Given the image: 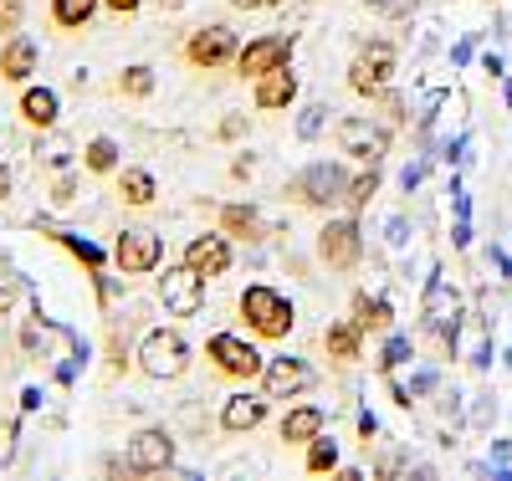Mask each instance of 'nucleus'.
<instances>
[{
    "mask_svg": "<svg viewBox=\"0 0 512 481\" xmlns=\"http://www.w3.org/2000/svg\"><path fill=\"white\" fill-rule=\"evenodd\" d=\"M390 72H395V47H390V41H374V47H364L354 57L349 87H354V93H364V98H374V93L390 87Z\"/></svg>",
    "mask_w": 512,
    "mask_h": 481,
    "instance_id": "obj_3",
    "label": "nucleus"
},
{
    "mask_svg": "<svg viewBox=\"0 0 512 481\" xmlns=\"http://www.w3.org/2000/svg\"><path fill=\"white\" fill-rule=\"evenodd\" d=\"M456 323H461V318H456V292L436 277V282H431V292H425V328H436V333L451 343Z\"/></svg>",
    "mask_w": 512,
    "mask_h": 481,
    "instance_id": "obj_14",
    "label": "nucleus"
},
{
    "mask_svg": "<svg viewBox=\"0 0 512 481\" xmlns=\"http://www.w3.org/2000/svg\"><path fill=\"white\" fill-rule=\"evenodd\" d=\"M241 318L262 338H287L292 333V302L272 287H246L241 292Z\"/></svg>",
    "mask_w": 512,
    "mask_h": 481,
    "instance_id": "obj_1",
    "label": "nucleus"
},
{
    "mask_svg": "<svg viewBox=\"0 0 512 481\" xmlns=\"http://www.w3.org/2000/svg\"><path fill=\"white\" fill-rule=\"evenodd\" d=\"M21 21V0H0V31H16Z\"/></svg>",
    "mask_w": 512,
    "mask_h": 481,
    "instance_id": "obj_33",
    "label": "nucleus"
},
{
    "mask_svg": "<svg viewBox=\"0 0 512 481\" xmlns=\"http://www.w3.org/2000/svg\"><path fill=\"white\" fill-rule=\"evenodd\" d=\"M287 52H292V36H256V41H246V47L236 52V72L241 77H262V72L282 67Z\"/></svg>",
    "mask_w": 512,
    "mask_h": 481,
    "instance_id": "obj_8",
    "label": "nucleus"
},
{
    "mask_svg": "<svg viewBox=\"0 0 512 481\" xmlns=\"http://www.w3.org/2000/svg\"><path fill=\"white\" fill-rule=\"evenodd\" d=\"M267 420V400H226V410H221V425L226 430H251V425H262Z\"/></svg>",
    "mask_w": 512,
    "mask_h": 481,
    "instance_id": "obj_19",
    "label": "nucleus"
},
{
    "mask_svg": "<svg viewBox=\"0 0 512 481\" xmlns=\"http://www.w3.org/2000/svg\"><path fill=\"white\" fill-rule=\"evenodd\" d=\"M374 190H379V169L369 164V174H359V180L349 185V205H369V200H374Z\"/></svg>",
    "mask_w": 512,
    "mask_h": 481,
    "instance_id": "obj_29",
    "label": "nucleus"
},
{
    "mask_svg": "<svg viewBox=\"0 0 512 481\" xmlns=\"http://www.w3.org/2000/svg\"><path fill=\"white\" fill-rule=\"evenodd\" d=\"M139 364H144V374H154V379H180L185 364H190V348H185L180 333L154 328V333L144 338V348H139Z\"/></svg>",
    "mask_w": 512,
    "mask_h": 481,
    "instance_id": "obj_2",
    "label": "nucleus"
},
{
    "mask_svg": "<svg viewBox=\"0 0 512 481\" xmlns=\"http://www.w3.org/2000/svg\"><path fill=\"white\" fill-rule=\"evenodd\" d=\"M349 185L354 180H344V169H338V164H313L303 180L292 185V195L303 205H338V200H349Z\"/></svg>",
    "mask_w": 512,
    "mask_h": 481,
    "instance_id": "obj_5",
    "label": "nucleus"
},
{
    "mask_svg": "<svg viewBox=\"0 0 512 481\" xmlns=\"http://www.w3.org/2000/svg\"><path fill=\"white\" fill-rule=\"evenodd\" d=\"M123 200L128 205H149L154 200V174L149 169H123Z\"/></svg>",
    "mask_w": 512,
    "mask_h": 481,
    "instance_id": "obj_23",
    "label": "nucleus"
},
{
    "mask_svg": "<svg viewBox=\"0 0 512 481\" xmlns=\"http://www.w3.org/2000/svg\"><path fill=\"white\" fill-rule=\"evenodd\" d=\"M384 144H390V139H384V128H374L364 118H344V123H338V149L364 159V164H379L384 159Z\"/></svg>",
    "mask_w": 512,
    "mask_h": 481,
    "instance_id": "obj_11",
    "label": "nucleus"
},
{
    "mask_svg": "<svg viewBox=\"0 0 512 481\" xmlns=\"http://www.w3.org/2000/svg\"><path fill=\"white\" fill-rule=\"evenodd\" d=\"M210 359H216L221 374H231V379H256V374H267L262 354H256L251 343H241L236 333H216V338H210Z\"/></svg>",
    "mask_w": 512,
    "mask_h": 481,
    "instance_id": "obj_6",
    "label": "nucleus"
},
{
    "mask_svg": "<svg viewBox=\"0 0 512 481\" xmlns=\"http://www.w3.org/2000/svg\"><path fill=\"white\" fill-rule=\"evenodd\" d=\"M221 226H226L231 236H246V241L262 231V226H256V210H246V205H226V210H221Z\"/></svg>",
    "mask_w": 512,
    "mask_h": 481,
    "instance_id": "obj_24",
    "label": "nucleus"
},
{
    "mask_svg": "<svg viewBox=\"0 0 512 481\" xmlns=\"http://www.w3.org/2000/svg\"><path fill=\"white\" fill-rule=\"evenodd\" d=\"M359 251H364V236H359L354 221H328V226H323V236H318V256L328 261V267H354Z\"/></svg>",
    "mask_w": 512,
    "mask_h": 481,
    "instance_id": "obj_10",
    "label": "nucleus"
},
{
    "mask_svg": "<svg viewBox=\"0 0 512 481\" xmlns=\"http://www.w3.org/2000/svg\"><path fill=\"white\" fill-rule=\"evenodd\" d=\"M359 323H333L328 333H323V343H328V354L338 359V364H349V359H359Z\"/></svg>",
    "mask_w": 512,
    "mask_h": 481,
    "instance_id": "obj_21",
    "label": "nucleus"
},
{
    "mask_svg": "<svg viewBox=\"0 0 512 481\" xmlns=\"http://www.w3.org/2000/svg\"><path fill=\"white\" fill-rule=\"evenodd\" d=\"M318 113H323V108H308V113H303V134H318Z\"/></svg>",
    "mask_w": 512,
    "mask_h": 481,
    "instance_id": "obj_35",
    "label": "nucleus"
},
{
    "mask_svg": "<svg viewBox=\"0 0 512 481\" xmlns=\"http://www.w3.org/2000/svg\"><path fill=\"white\" fill-rule=\"evenodd\" d=\"M354 313H359L354 323H359L364 333H384V328H390V302H384V297H374V302L359 297V308H354Z\"/></svg>",
    "mask_w": 512,
    "mask_h": 481,
    "instance_id": "obj_22",
    "label": "nucleus"
},
{
    "mask_svg": "<svg viewBox=\"0 0 512 481\" xmlns=\"http://www.w3.org/2000/svg\"><path fill=\"white\" fill-rule=\"evenodd\" d=\"M164 308L175 313V318H195L205 308V277L190 267V261L164 272Z\"/></svg>",
    "mask_w": 512,
    "mask_h": 481,
    "instance_id": "obj_4",
    "label": "nucleus"
},
{
    "mask_svg": "<svg viewBox=\"0 0 512 481\" xmlns=\"http://www.w3.org/2000/svg\"><path fill=\"white\" fill-rule=\"evenodd\" d=\"M31 72H36V47L26 36H16L11 47L0 52V77H6V82H26Z\"/></svg>",
    "mask_w": 512,
    "mask_h": 481,
    "instance_id": "obj_17",
    "label": "nucleus"
},
{
    "mask_svg": "<svg viewBox=\"0 0 512 481\" xmlns=\"http://www.w3.org/2000/svg\"><path fill=\"white\" fill-rule=\"evenodd\" d=\"M123 93H128V98H149V93H154V72H149V67H128V72H123Z\"/></svg>",
    "mask_w": 512,
    "mask_h": 481,
    "instance_id": "obj_28",
    "label": "nucleus"
},
{
    "mask_svg": "<svg viewBox=\"0 0 512 481\" xmlns=\"http://www.w3.org/2000/svg\"><path fill=\"white\" fill-rule=\"evenodd\" d=\"M88 169L93 174H113L118 169V144L113 139H93L88 144Z\"/></svg>",
    "mask_w": 512,
    "mask_h": 481,
    "instance_id": "obj_27",
    "label": "nucleus"
},
{
    "mask_svg": "<svg viewBox=\"0 0 512 481\" xmlns=\"http://www.w3.org/2000/svg\"><path fill=\"white\" fill-rule=\"evenodd\" d=\"M308 384V364L303 359H277L267 364V400H287Z\"/></svg>",
    "mask_w": 512,
    "mask_h": 481,
    "instance_id": "obj_16",
    "label": "nucleus"
},
{
    "mask_svg": "<svg viewBox=\"0 0 512 481\" xmlns=\"http://www.w3.org/2000/svg\"><path fill=\"white\" fill-rule=\"evenodd\" d=\"M159 6H164V11H180V6H185V0H159Z\"/></svg>",
    "mask_w": 512,
    "mask_h": 481,
    "instance_id": "obj_38",
    "label": "nucleus"
},
{
    "mask_svg": "<svg viewBox=\"0 0 512 481\" xmlns=\"http://www.w3.org/2000/svg\"><path fill=\"white\" fill-rule=\"evenodd\" d=\"M318 430H323V410L303 405V410H292V415L282 420V441H287V446H308Z\"/></svg>",
    "mask_w": 512,
    "mask_h": 481,
    "instance_id": "obj_18",
    "label": "nucleus"
},
{
    "mask_svg": "<svg viewBox=\"0 0 512 481\" xmlns=\"http://www.w3.org/2000/svg\"><path fill=\"white\" fill-rule=\"evenodd\" d=\"M6 195H11V174H6V169H0V200H6Z\"/></svg>",
    "mask_w": 512,
    "mask_h": 481,
    "instance_id": "obj_37",
    "label": "nucleus"
},
{
    "mask_svg": "<svg viewBox=\"0 0 512 481\" xmlns=\"http://www.w3.org/2000/svg\"><path fill=\"white\" fill-rule=\"evenodd\" d=\"M185 261H190L200 277H221L231 267V246H226V236H195L185 246Z\"/></svg>",
    "mask_w": 512,
    "mask_h": 481,
    "instance_id": "obj_13",
    "label": "nucleus"
},
{
    "mask_svg": "<svg viewBox=\"0 0 512 481\" xmlns=\"http://www.w3.org/2000/svg\"><path fill=\"white\" fill-rule=\"evenodd\" d=\"M364 6L379 11V16H395V21H400V16H410V11L420 6V0H364Z\"/></svg>",
    "mask_w": 512,
    "mask_h": 481,
    "instance_id": "obj_30",
    "label": "nucleus"
},
{
    "mask_svg": "<svg viewBox=\"0 0 512 481\" xmlns=\"http://www.w3.org/2000/svg\"><path fill=\"white\" fill-rule=\"evenodd\" d=\"M175 461V441H169V430H139L134 441H128V466L134 471H164Z\"/></svg>",
    "mask_w": 512,
    "mask_h": 481,
    "instance_id": "obj_12",
    "label": "nucleus"
},
{
    "mask_svg": "<svg viewBox=\"0 0 512 481\" xmlns=\"http://www.w3.org/2000/svg\"><path fill=\"white\" fill-rule=\"evenodd\" d=\"M405 354H410V338H390V343H384V369H400L405 364Z\"/></svg>",
    "mask_w": 512,
    "mask_h": 481,
    "instance_id": "obj_31",
    "label": "nucleus"
},
{
    "mask_svg": "<svg viewBox=\"0 0 512 481\" xmlns=\"http://www.w3.org/2000/svg\"><path fill=\"white\" fill-rule=\"evenodd\" d=\"M108 11H118V16H128V11H139V0H103Z\"/></svg>",
    "mask_w": 512,
    "mask_h": 481,
    "instance_id": "obj_34",
    "label": "nucleus"
},
{
    "mask_svg": "<svg viewBox=\"0 0 512 481\" xmlns=\"http://www.w3.org/2000/svg\"><path fill=\"white\" fill-rule=\"evenodd\" d=\"M21 113L36 128H52L57 123V93H52V87H31V93L21 98Z\"/></svg>",
    "mask_w": 512,
    "mask_h": 481,
    "instance_id": "obj_20",
    "label": "nucleus"
},
{
    "mask_svg": "<svg viewBox=\"0 0 512 481\" xmlns=\"http://www.w3.org/2000/svg\"><path fill=\"white\" fill-rule=\"evenodd\" d=\"M236 52H241V47H236V36H231L226 26H205V31H195V36H190V47H185V57H190L195 67H205V72L236 62Z\"/></svg>",
    "mask_w": 512,
    "mask_h": 481,
    "instance_id": "obj_7",
    "label": "nucleus"
},
{
    "mask_svg": "<svg viewBox=\"0 0 512 481\" xmlns=\"http://www.w3.org/2000/svg\"><path fill=\"white\" fill-rule=\"evenodd\" d=\"M98 11V0H52V16L62 21V26H82Z\"/></svg>",
    "mask_w": 512,
    "mask_h": 481,
    "instance_id": "obj_25",
    "label": "nucleus"
},
{
    "mask_svg": "<svg viewBox=\"0 0 512 481\" xmlns=\"http://www.w3.org/2000/svg\"><path fill=\"white\" fill-rule=\"evenodd\" d=\"M236 6H246V11H262V6H277V0H236Z\"/></svg>",
    "mask_w": 512,
    "mask_h": 481,
    "instance_id": "obj_36",
    "label": "nucleus"
},
{
    "mask_svg": "<svg viewBox=\"0 0 512 481\" xmlns=\"http://www.w3.org/2000/svg\"><path fill=\"white\" fill-rule=\"evenodd\" d=\"M57 241H62V246H72V251H77L82 261H88V267H103V251H98V246H88V241H77V236H57Z\"/></svg>",
    "mask_w": 512,
    "mask_h": 481,
    "instance_id": "obj_32",
    "label": "nucleus"
},
{
    "mask_svg": "<svg viewBox=\"0 0 512 481\" xmlns=\"http://www.w3.org/2000/svg\"><path fill=\"white\" fill-rule=\"evenodd\" d=\"M292 98H297V77H292L287 62L256 77V108H287Z\"/></svg>",
    "mask_w": 512,
    "mask_h": 481,
    "instance_id": "obj_15",
    "label": "nucleus"
},
{
    "mask_svg": "<svg viewBox=\"0 0 512 481\" xmlns=\"http://www.w3.org/2000/svg\"><path fill=\"white\" fill-rule=\"evenodd\" d=\"M333 466H338V446L323 441V435H313V441H308V471L323 476V471H333Z\"/></svg>",
    "mask_w": 512,
    "mask_h": 481,
    "instance_id": "obj_26",
    "label": "nucleus"
},
{
    "mask_svg": "<svg viewBox=\"0 0 512 481\" xmlns=\"http://www.w3.org/2000/svg\"><path fill=\"white\" fill-rule=\"evenodd\" d=\"M159 256H164V241H159L154 231H123V236H118V267H123L128 277L154 272Z\"/></svg>",
    "mask_w": 512,
    "mask_h": 481,
    "instance_id": "obj_9",
    "label": "nucleus"
}]
</instances>
